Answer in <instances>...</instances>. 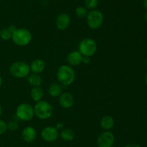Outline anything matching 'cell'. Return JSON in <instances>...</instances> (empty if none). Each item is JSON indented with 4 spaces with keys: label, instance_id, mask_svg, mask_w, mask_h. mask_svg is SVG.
<instances>
[{
    "label": "cell",
    "instance_id": "17",
    "mask_svg": "<svg viewBox=\"0 0 147 147\" xmlns=\"http://www.w3.org/2000/svg\"><path fill=\"white\" fill-rule=\"evenodd\" d=\"M30 96L33 101L37 102L42 100L44 96V92L40 86H34L32 88L30 91Z\"/></svg>",
    "mask_w": 147,
    "mask_h": 147
},
{
    "label": "cell",
    "instance_id": "28",
    "mask_svg": "<svg viewBox=\"0 0 147 147\" xmlns=\"http://www.w3.org/2000/svg\"><path fill=\"white\" fill-rule=\"evenodd\" d=\"M2 113H3V109H2V107H1V105H0V117L2 115Z\"/></svg>",
    "mask_w": 147,
    "mask_h": 147
},
{
    "label": "cell",
    "instance_id": "10",
    "mask_svg": "<svg viewBox=\"0 0 147 147\" xmlns=\"http://www.w3.org/2000/svg\"><path fill=\"white\" fill-rule=\"evenodd\" d=\"M59 104L64 109H70L74 105V97L70 92H62L59 96Z\"/></svg>",
    "mask_w": 147,
    "mask_h": 147
},
{
    "label": "cell",
    "instance_id": "16",
    "mask_svg": "<svg viewBox=\"0 0 147 147\" xmlns=\"http://www.w3.org/2000/svg\"><path fill=\"white\" fill-rule=\"evenodd\" d=\"M17 30V27L14 25L11 24L9 27L3 28L0 30V38L4 41H7L11 39V36H12V33H14L15 30Z\"/></svg>",
    "mask_w": 147,
    "mask_h": 147
},
{
    "label": "cell",
    "instance_id": "1",
    "mask_svg": "<svg viewBox=\"0 0 147 147\" xmlns=\"http://www.w3.org/2000/svg\"><path fill=\"white\" fill-rule=\"evenodd\" d=\"M57 79L61 84L65 86L71 85L76 79V72L72 66L62 65L57 71Z\"/></svg>",
    "mask_w": 147,
    "mask_h": 147
},
{
    "label": "cell",
    "instance_id": "3",
    "mask_svg": "<svg viewBox=\"0 0 147 147\" xmlns=\"http://www.w3.org/2000/svg\"><path fill=\"white\" fill-rule=\"evenodd\" d=\"M32 35L31 32L26 28H19L12 33L11 40L13 43L18 46H26L31 42Z\"/></svg>",
    "mask_w": 147,
    "mask_h": 147
},
{
    "label": "cell",
    "instance_id": "35",
    "mask_svg": "<svg viewBox=\"0 0 147 147\" xmlns=\"http://www.w3.org/2000/svg\"><path fill=\"white\" fill-rule=\"evenodd\" d=\"M112 147H114V146H112Z\"/></svg>",
    "mask_w": 147,
    "mask_h": 147
},
{
    "label": "cell",
    "instance_id": "27",
    "mask_svg": "<svg viewBox=\"0 0 147 147\" xmlns=\"http://www.w3.org/2000/svg\"><path fill=\"white\" fill-rule=\"evenodd\" d=\"M125 147H141V146L136 144H128V145L126 146Z\"/></svg>",
    "mask_w": 147,
    "mask_h": 147
},
{
    "label": "cell",
    "instance_id": "23",
    "mask_svg": "<svg viewBox=\"0 0 147 147\" xmlns=\"http://www.w3.org/2000/svg\"><path fill=\"white\" fill-rule=\"evenodd\" d=\"M19 128L18 123L15 121H11V122L7 123V130H9L10 131H15Z\"/></svg>",
    "mask_w": 147,
    "mask_h": 147
},
{
    "label": "cell",
    "instance_id": "8",
    "mask_svg": "<svg viewBox=\"0 0 147 147\" xmlns=\"http://www.w3.org/2000/svg\"><path fill=\"white\" fill-rule=\"evenodd\" d=\"M115 141V136L112 132L105 131L99 134L97 138V145L98 147H112Z\"/></svg>",
    "mask_w": 147,
    "mask_h": 147
},
{
    "label": "cell",
    "instance_id": "34",
    "mask_svg": "<svg viewBox=\"0 0 147 147\" xmlns=\"http://www.w3.org/2000/svg\"><path fill=\"white\" fill-rule=\"evenodd\" d=\"M39 1H42V0H39Z\"/></svg>",
    "mask_w": 147,
    "mask_h": 147
},
{
    "label": "cell",
    "instance_id": "12",
    "mask_svg": "<svg viewBox=\"0 0 147 147\" xmlns=\"http://www.w3.org/2000/svg\"><path fill=\"white\" fill-rule=\"evenodd\" d=\"M21 136L26 143H32L37 138V131L33 127L27 126L22 131Z\"/></svg>",
    "mask_w": 147,
    "mask_h": 147
},
{
    "label": "cell",
    "instance_id": "19",
    "mask_svg": "<svg viewBox=\"0 0 147 147\" xmlns=\"http://www.w3.org/2000/svg\"><path fill=\"white\" fill-rule=\"evenodd\" d=\"M62 93V86L60 84L53 83L48 88V94L52 97H57Z\"/></svg>",
    "mask_w": 147,
    "mask_h": 147
},
{
    "label": "cell",
    "instance_id": "11",
    "mask_svg": "<svg viewBox=\"0 0 147 147\" xmlns=\"http://www.w3.org/2000/svg\"><path fill=\"white\" fill-rule=\"evenodd\" d=\"M70 17L66 13H62L57 17L55 20V25L60 30H65L70 24Z\"/></svg>",
    "mask_w": 147,
    "mask_h": 147
},
{
    "label": "cell",
    "instance_id": "30",
    "mask_svg": "<svg viewBox=\"0 0 147 147\" xmlns=\"http://www.w3.org/2000/svg\"><path fill=\"white\" fill-rule=\"evenodd\" d=\"M2 83H3V79H2V77H1V76H0V88H1V85H2Z\"/></svg>",
    "mask_w": 147,
    "mask_h": 147
},
{
    "label": "cell",
    "instance_id": "6",
    "mask_svg": "<svg viewBox=\"0 0 147 147\" xmlns=\"http://www.w3.org/2000/svg\"><path fill=\"white\" fill-rule=\"evenodd\" d=\"M88 26L92 30H97L100 28L103 23L104 16L103 14L98 10H90L86 17Z\"/></svg>",
    "mask_w": 147,
    "mask_h": 147
},
{
    "label": "cell",
    "instance_id": "13",
    "mask_svg": "<svg viewBox=\"0 0 147 147\" xmlns=\"http://www.w3.org/2000/svg\"><path fill=\"white\" fill-rule=\"evenodd\" d=\"M83 56L78 50H74L67 55V61L69 66H77L81 64L83 62Z\"/></svg>",
    "mask_w": 147,
    "mask_h": 147
},
{
    "label": "cell",
    "instance_id": "24",
    "mask_svg": "<svg viewBox=\"0 0 147 147\" xmlns=\"http://www.w3.org/2000/svg\"><path fill=\"white\" fill-rule=\"evenodd\" d=\"M7 131V123L3 120H0V135H3Z\"/></svg>",
    "mask_w": 147,
    "mask_h": 147
},
{
    "label": "cell",
    "instance_id": "21",
    "mask_svg": "<svg viewBox=\"0 0 147 147\" xmlns=\"http://www.w3.org/2000/svg\"><path fill=\"white\" fill-rule=\"evenodd\" d=\"M88 10L85 7H78L76 10V14L78 18L83 19L87 17Z\"/></svg>",
    "mask_w": 147,
    "mask_h": 147
},
{
    "label": "cell",
    "instance_id": "4",
    "mask_svg": "<svg viewBox=\"0 0 147 147\" xmlns=\"http://www.w3.org/2000/svg\"><path fill=\"white\" fill-rule=\"evenodd\" d=\"M30 72V65L24 61L14 62L9 67L10 74L15 78L27 77Z\"/></svg>",
    "mask_w": 147,
    "mask_h": 147
},
{
    "label": "cell",
    "instance_id": "7",
    "mask_svg": "<svg viewBox=\"0 0 147 147\" xmlns=\"http://www.w3.org/2000/svg\"><path fill=\"white\" fill-rule=\"evenodd\" d=\"M17 118L22 121H30L34 116V108L27 103H22L16 110Z\"/></svg>",
    "mask_w": 147,
    "mask_h": 147
},
{
    "label": "cell",
    "instance_id": "18",
    "mask_svg": "<svg viewBox=\"0 0 147 147\" xmlns=\"http://www.w3.org/2000/svg\"><path fill=\"white\" fill-rule=\"evenodd\" d=\"M60 136L65 141H71L75 138V133L71 128H63L60 131Z\"/></svg>",
    "mask_w": 147,
    "mask_h": 147
},
{
    "label": "cell",
    "instance_id": "5",
    "mask_svg": "<svg viewBox=\"0 0 147 147\" xmlns=\"http://www.w3.org/2000/svg\"><path fill=\"white\" fill-rule=\"evenodd\" d=\"M96 50L97 43L92 38L87 37L83 39L78 45V51L83 56L90 57L96 53Z\"/></svg>",
    "mask_w": 147,
    "mask_h": 147
},
{
    "label": "cell",
    "instance_id": "33",
    "mask_svg": "<svg viewBox=\"0 0 147 147\" xmlns=\"http://www.w3.org/2000/svg\"><path fill=\"white\" fill-rule=\"evenodd\" d=\"M146 66H147V59H146Z\"/></svg>",
    "mask_w": 147,
    "mask_h": 147
},
{
    "label": "cell",
    "instance_id": "26",
    "mask_svg": "<svg viewBox=\"0 0 147 147\" xmlns=\"http://www.w3.org/2000/svg\"><path fill=\"white\" fill-rule=\"evenodd\" d=\"M55 128H57L58 131H61L62 129H63V124L62 123V122H57V123L56 124Z\"/></svg>",
    "mask_w": 147,
    "mask_h": 147
},
{
    "label": "cell",
    "instance_id": "20",
    "mask_svg": "<svg viewBox=\"0 0 147 147\" xmlns=\"http://www.w3.org/2000/svg\"><path fill=\"white\" fill-rule=\"evenodd\" d=\"M27 82L32 87H34V86H40L42 82V79L40 74L32 73V74L28 75Z\"/></svg>",
    "mask_w": 147,
    "mask_h": 147
},
{
    "label": "cell",
    "instance_id": "32",
    "mask_svg": "<svg viewBox=\"0 0 147 147\" xmlns=\"http://www.w3.org/2000/svg\"><path fill=\"white\" fill-rule=\"evenodd\" d=\"M145 82H146V85H147V74H146V78H145Z\"/></svg>",
    "mask_w": 147,
    "mask_h": 147
},
{
    "label": "cell",
    "instance_id": "22",
    "mask_svg": "<svg viewBox=\"0 0 147 147\" xmlns=\"http://www.w3.org/2000/svg\"><path fill=\"white\" fill-rule=\"evenodd\" d=\"M85 7L87 10H93L97 7L98 0H85Z\"/></svg>",
    "mask_w": 147,
    "mask_h": 147
},
{
    "label": "cell",
    "instance_id": "2",
    "mask_svg": "<svg viewBox=\"0 0 147 147\" xmlns=\"http://www.w3.org/2000/svg\"><path fill=\"white\" fill-rule=\"evenodd\" d=\"M34 115L40 120H47L53 114V108L47 101L40 100L34 106Z\"/></svg>",
    "mask_w": 147,
    "mask_h": 147
},
{
    "label": "cell",
    "instance_id": "14",
    "mask_svg": "<svg viewBox=\"0 0 147 147\" xmlns=\"http://www.w3.org/2000/svg\"><path fill=\"white\" fill-rule=\"evenodd\" d=\"M30 71L33 74H39L43 72V71L45 69V63L42 59H35L31 62V64L30 65Z\"/></svg>",
    "mask_w": 147,
    "mask_h": 147
},
{
    "label": "cell",
    "instance_id": "31",
    "mask_svg": "<svg viewBox=\"0 0 147 147\" xmlns=\"http://www.w3.org/2000/svg\"><path fill=\"white\" fill-rule=\"evenodd\" d=\"M144 20H146V21H147V11L145 12V14H144Z\"/></svg>",
    "mask_w": 147,
    "mask_h": 147
},
{
    "label": "cell",
    "instance_id": "9",
    "mask_svg": "<svg viewBox=\"0 0 147 147\" xmlns=\"http://www.w3.org/2000/svg\"><path fill=\"white\" fill-rule=\"evenodd\" d=\"M60 132L58 130L53 126H47L41 131V137L47 142H53L59 138Z\"/></svg>",
    "mask_w": 147,
    "mask_h": 147
},
{
    "label": "cell",
    "instance_id": "25",
    "mask_svg": "<svg viewBox=\"0 0 147 147\" xmlns=\"http://www.w3.org/2000/svg\"><path fill=\"white\" fill-rule=\"evenodd\" d=\"M90 57H88V56H83V62L82 63H85V64H88L90 61Z\"/></svg>",
    "mask_w": 147,
    "mask_h": 147
},
{
    "label": "cell",
    "instance_id": "15",
    "mask_svg": "<svg viewBox=\"0 0 147 147\" xmlns=\"http://www.w3.org/2000/svg\"><path fill=\"white\" fill-rule=\"evenodd\" d=\"M115 124L114 119L111 115H104L100 120V127L105 131H110L113 128Z\"/></svg>",
    "mask_w": 147,
    "mask_h": 147
},
{
    "label": "cell",
    "instance_id": "29",
    "mask_svg": "<svg viewBox=\"0 0 147 147\" xmlns=\"http://www.w3.org/2000/svg\"><path fill=\"white\" fill-rule=\"evenodd\" d=\"M144 6L147 10V0H144Z\"/></svg>",
    "mask_w": 147,
    "mask_h": 147
}]
</instances>
